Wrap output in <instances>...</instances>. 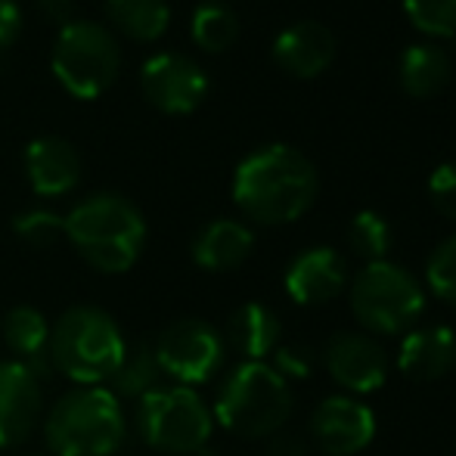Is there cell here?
<instances>
[{
  "label": "cell",
  "instance_id": "obj_1",
  "mask_svg": "<svg viewBox=\"0 0 456 456\" xmlns=\"http://www.w3.org/2000/svg\"><path fill=\"white\" fill-rule=\"evenodd\" d=\"M320 192V177L305 152L286 143H271L248 152L233 171V202L248 221L280 227L311 211Z\"/></svg>",
  "mask_w": 456,
  "mask_h": 456
},
{
  "label": "cell",
  "instance_id": "obj_2",
  "mask_svg": "<svg viewBox=\"0 0 456 456\" xmlns=\"http://www.w3.org/2000/svg\"><path fill=\"white\" fill-rule=\"evenodd\" d=\"M66 240L100 273H125L146 246V221L118 192H94L66 215Z\"/></svg>",
  "mask_w": 456,
  "mask_h": 456
},
{
  "label": "cell",
  "instance_id": "obj_3",
  "mask_svg": "<svg viewBox=\"0 0 456 456\" xmlns=\"http://www.w3.org/2000/svg\"><path fill=\"white\" fill-rule=\"evenodd\" d=\"M127 351L112 314L96 305H75L50 326V366L78 388L106 385Z\"/></svg>",
  "mask_w": 456,
  "mask_h": 456
},
{
  "label": "cell",
  "instance_id": "obj_4",
  "mask_svg": "<svg viewBox=\"0 0 456 456\" xmlns=\"http://www.w3.org/2000/svg\"><path fill=\"white\" fill-rule=\"evenodd\" d=\"M292 385L267 361H242L227 372L215 397V422L230 435L258 441L282 432L292 416Z\"/></svg>",
  "mask_w": 456,
  "mask_h": 456
},
{
  "label": "cell",
  "instance_id": "obj_5",
  "mask_svg": "<svg viewBox=\"0 0 456 456\" xmlns=\"http://www.w3.org/2000/svg\"><path fill=\"white\" fill-rule=\"evenodd\" d=\"M125 435V410L106 385L62 395L44 422V438L56 456H112Z\"/></svg>",
  "mask_w": 456,
  "mask_h": 456
},
{
  "label": "cell",
  "instance_id": "obj_6",
  "mask_svg": "<svg viewBox=\"0 0 456 456\" xmlns=\"http://www.w3.org/2000/svg\"><path fill=\"white\" fill-rule=\"evenodd\" d=\"M351 314L370 336H407L426 314V286L395 261H370L348 289Z\"/></svg>",
  "mask_w": 456,
  "mask_h": 456
},
{
  "label": "cell",
  "instance_id": "obj_7",
  "mask_svg": "<svg viewBox=\"0 0 456 456\" xmlns=\"http://www.w3.org/2000/svg\"><path fill=\"white\" fill-rule=\"evenodd\" d=\"M56 81L75 100H96L115 85L121 69V47L115 35L91 19L62 25L50 56Z\"/></svg>",
  "mask_w": 456,
  "mask_h": 456
},
{
  "label": "cell",
  "instance_id": "obj_8",
  "mask_svg": "<svg viewBox=\"0 0 456 456\" xmlns=\"http://www.w3.org/2000/svg\"><path fill=\"white\" fill-rule=\"evenodd\" d=\"M137 432L159 453H196L208 447L215 416L196 388L162 385L137 401Z\"/></svg>",
  "mask_w": 456,
  "mask_h": 456
},
{
  "label": "cell",
  "instance_id": "obj_9",
  "mask_svg": "<svg viewBox=\"0 0 456 456\" xmlns=\"http://www.w3.org/2000/svg\"><path fill=\"white\" fill-rule=\"evenodd\" d=\"M152 351L162 376L175 379L183 388H196L217 376L227 357V342L211 323L183 317L159 332Z\"/></svg>",
  "mask_w": 456,
  "mask_h": 456
},
{
  "label": "cell",
  "instance_id": "obj_10",
  "mask_svg": "<svg viewBox=\"0 0 456 456\" xmlns=\"http://www.w3.org/2000/svg\"><path fill=\"white\" fill-rule=\"evenodd\" d=\"M314 447L326 456H354L376 438V413L351 395H332L314 407L307 419Z\"/></svg>",
  "mask_w": 456,
  "mask_h": 456
},
{
  "label": "cell",
  "instance_id": "obj_11",
  "mask_svg": "<svg viewBox=\"0 0 456 456\" xmlns=\"http://www.w3.org/2000/svg\"><path fill=\"white\" fill-rule=\"evenodd\" d=\"M323 366L332 382L351 397L372 395L388 382V354L376 336L361 330H342L330 336L323 348Z\"/></svg>",
  "mask_w": 456,
  "mask_h": 456
},
{
  "label": "cell",
  "instance_id": "obj_12",
  "mask_svg": "<svg viewBox=\"0 0 456 456\" xmlns=\"http://www.w3.org/2000/svg\"><path fill=\"white\" fill-rule=\"evenodd\" d=\"M143 96L165 115H190L208 96L202 66L183 53H156L140 69Z\"/></svg>",
  "mask_w": 456,
  "mask_h": 456
},
{
  "label": "cell",
  "instance_id": "obj_13",
  "mask_svg": "<svg viewBox=\"0 0 456 456\" xmlns=\"http://www.w3.org/2000/svg\"><path fill=\"white\" fill-rule=\"evenodd\" d=\"M44 410L41 376L19 361L0 363V451L31 438Z\"/></svg>",
  "mask_w": 456,
  "mask_h": 456
},
{
  "label": "cell",
  "instance_id": "obj_14",
  "mask_svg": "<svg viewBox=\"0 0 456 456\" xmlns=\"http://www.w3.org/2000/svg\"><path fill=\"white\" fill-rule=\"evenodd\" d=\"M286 295L301 307H317L338 298L348 286V267L345 258L330 246H314L298 252L286 267L282 276Z\"/></svg>",
  "mask_w": 456,
  "mask_h": 456
},
{
  "label": "cell",
  "instance_id": "obj_15",
  "mask_svg": "<svg viewBox=\"0 0 456 456\" xmlns=\"http://www.w3.org/2000/svg\"><path fill=\"white\" fill-rule=\"evenodd\" d=\"M336 60V35L323 22H295L273 41V62L292 78H317Z\"/></svg>",
  "mask_w": 456,
  "mask_h": 456
},
{
  "label": "cell",
  "instance_id": "obj_16",
  "mask_svg": "<svg viewBox=\"0 0 456 456\" xmlns=\"http://www.w3.org/2000/svg\"><path fill=\"white\" fill-rule=\"evenodd\" d=\"M25 177L41 199L72 192L81 181V156L62 137H37L25 150Z\"/></svg>",
  "mask_w": 456,
  "mask_h": 456
},
{
  "label": "cell",
  "instance_id": "obj_17",
  "mask_svg": "<svg viewBox=\"0 0 456 456\" xmlns=\"http://www.w3.org/2000/svg\"><path fill=\"white\" fill-rule=\"evenodd\" d=\"M456 366V332L444 323L416 326L401 336L397 348V370L416 382L444 379Z\"/></svg>",
  "mask_w": 456,
  "mask_h": 456
},
{
  "label": "cell",
  "instance_id": "obj_18",
  "mask_svg": "<svg viewBox=\"0 0 456 456\" xmlns=\"http://www.w3.org/2000/svg\"><path fill=\"white\" fill-rule=\"evenodd\" d=\"M255 248V233L242 221H230V217H217V221L205 224L192 240V261L202 271L224 273L236 271L246 265V258Z\"/></svg>",
  "mask_w": 456,
  "mask_h": 456
},
{
  "label": "cell",
  "instance_id": "obj_19",
  "mask_svg": "<svg viewBox=\"0 0 456 456\" xmlns=\"http://www.w3.org/2000/svg\"><path fill=\"white\" fill-rule=\"evenodd\" d=\"M280 336H282V323L271 307L261 305V301H246V305L230 314L224 342L242 361H267L280 348Z\"/></svg>",
  "mask_w": 456,
  "mask_h": 456
},
{
  "label": "cell",
  "instance_id": "obj_20",
  "mask_svg": "<svg viewBox=\"0 0 456 456\" xmlns=\"http://www.w3.org/2000/svg\"><path fill=\"white\" fill-rule=\"evenodd\" d=\"M4 342L12 361L31 366L37 376L50 370V323L37 307L16 305L4 317Z\"/></svg>",
  "mask_w": 456,
  "mask_h": 456
},
{
  "label": "cell",
  "instance_id": "obj_21",
  "mask_svg": "<svg viewBox=\"0 0 456 456\" xmlns=\"http://www.w3.org/2000/svg\"><path fill=\"white\" fill-rule=\"evenodd\" d=\"M397 78H401L403 94L416 96V100H428V96L444 91L451 81V56L438 44H413L401 53Z\"/></svg>",
  "mask_w": 456,
  "mask_h": 456
},
{
  "label": "cell",
  "instance_id": "obj_22",
  "mask_svg": "<svg viewBox=\"0 0 456 456\" xmlns=\"http://www.w3.org/2000/svg\"><path fill=\"white\" fill-rule=\"evenodd\" d=\"M162 388V370H159L156 351L146 342L127 345L118 370L109 379V391L121 401H143L150 391Z\"/></svg>",
  "mask_w": 456,
  "mask_h": 456
},
{
  "label": "cell",
  "instance_id": "obj_23",
  "mask_svg": "<svg viewBox=\"0 0 456 456\" xmlns=\"http://www.w3.org/2000/svg\"><path fill=\"white\" fill-rule=\"evenodd\" d=\"M106 16L131 41H159L171 25L165 0H106Z\"/></svg>",
  "mask_w": 456,
  "mask_h": 456
},
{
  "label": "cell",
  "instance_id": "obj_24",
  "mask_svg": "<svg viewBox=\"0 0 456 456\" xmlns=\"http://www.w3.org/2000/svg\"><path fill=\"white\" fill-rule=\"evenodd\" d=\"M190 31L196 47H202L205 53H224L240 37V19L224 4H202L192 12Z\"/></svg>",
  "mask_w": 456,
  "mask_h": 456
},
{
  "label": "cell",
  "instance_id": "obj_25",
  "mask_svg": "<svg viewBox=\"0 0 456 456\" xmlns=\"http://www.w3.org/2000/svg\"><path fill=\"white\" fill-rule=\"evenodd\" d=\"M348 246L366 265L385 261L391 248V224L379 211H357L348 224Z\"/></svg>",
  "mask_w": 456,
  "mask_h": 456
},
{
  "label": "cell",
  "instance_id": "obj_26",
  "mask_svg": "<svg viewBox=\"0 0 456 456\" xmlns=\"http://www.w3.org/2000/svg\"><path fill=\"white\" fill-rule=\"evenodd\" d=\"M403 12L428 37L456 35V0H403Z\"/></svg>",
  "mask_w": 456,
  "mask_h": 456
},
{
  "label": "cell",
  "instance_id": "obj_27",
  "mask_svg": "<svg viewBox=\"0 0 456 456\" xmlns=\"http://www.w3.org/2000/svg\"><path fill=\"white\" fill-rule=\"evenodd\" d=\"M426 286L438 301L456 307V233L435 246L426 261Z\"/></svg>",
  "mask_w": 456,
  "mask_h": 456
},
{
  "label": "cell",
  "instance_id": "obj_28",
  "mask_svg": "<svg viewBox=\"0 0 456 456\" xmlns=\"http://www.w3.org/2000/svg\"><path fill=\"white\" fill-rule=\"evenodd\" d=\"M12 233H16L25 246L47 248V246H53L56 240L66 236V217L53 215V211H47V208H28L12 217Z\"/></svg>",
  "mask_w": 456,
  "mask_h": 456
},
{
  "label": "cell",
  "instance_id": "obj_29",
  "mask_svg": "<svg viewBox=\"0 0 456 456\" xmlns=\"http://www.w3.org/2000/svg\"><path fill=\"white\" fill-rule=\"evenodd\" d=\"M273 370L280 372L286 382H305V379H311V372L317 370V351L311 348V345L305 342H289L273 351Z\"/></svg>",
  "mask_w": 456,
  "mask_h": 456
},
{
  "label": "cell",
  "instance_id": "obj_30",
  "mask_svg": "<svg viewBox=\"0 0 456 456\" xmlns=\"http://www.w3.org/2000/svg\"><path fill=\"white\" fill-rule=\"evenodd\" d=\"M428 199L441 217L456 224V162L438 165L428 177Z\"/></svg>",
  "mask_w": 456,
  "mask_h": 456
},
{
  "label": "cell",
  "instance_id": "obj_31",
  "mask_svg": "<svg viewBox=\"0 0 456 456\" xmlns=\"http://www.w3.org/2000/svg\"><path fill=\"white\" fill-rule=\"evenodd\" d=\"M265 456H311V444H307L305 435L298 432H276L267 438Z\"/></svg>",
  "mask_w": 456,
  "mask_h": 456
},
{
  "label": "cell",
  "instance_id": "obj_32",
  "mask_svg": "<svg viewBox=\"0 0 456 456\" xmlns=\"http://www.w3.org/2000/svg\"><path fill=\"white\" fill-rule=\"evenodd\" d=\"M22 31V10L16 0H0V53L12 47V41Z\"/></svg>",
  "mask_w": 456,
  "mask_h": 456
},
{
  "label": "cell",
  "instance_id": "obj_33",
  "mask_svg": "<svg viewBox=\"0 0 456 456\" xmlns=\"http://www.w3.org/2000/svg\"><path fill=\"white\" fill-rule=\"evenodd\" d=\"M37 10H41L50 22L60 25V28L75 22V0H37Z\"/></svg>",
  "mask_w": 456,
  "mask_h": 456
},
{
  "label": "cell",
  "instance_id": "obj_34",
  "mask_svg": "<svg viewBox=\"0 0 456 456\" xmlns=\"http://www.w3.org/2000/svg\"><path fill=\"white\" fill-rule=\"evenodd\" d=\"M192 456H221V453H217V451H211V447H202V451H196Z\"/></svg>",
  "mask_w": 456,
  "mask_h": 456
}]
</instances>
